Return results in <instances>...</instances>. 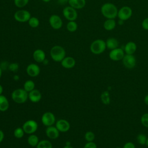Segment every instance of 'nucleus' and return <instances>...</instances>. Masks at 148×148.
Segmentation results:
<instances>
[{
    "instance_id": "49",
    "label": "nucleus",
    "mask_w": 148,
    "mask_h": 148,
    "mask_svg": "<svg viewBox=\"0 0 148 148\" xmlns=\"http://www.w3.org/2000/svg\"><path fill=\"white\" fill-rule=\"evenodd\" d=\"M116 148H121V147H116Z\"/></svg>"
},
{
    "instance_id": "13",
    "label": "nucleus",
    "mask_w": 148,
    "mask_h": 148,
    "mask_svg": "<svg viewBox=\"0 0 148 148\" xmlns=\"http://www.w3.org/2000/svg\"><path fill=\"white\" fill-rule=\"evenodd\" d=\"M26 71L27 74L29 76L34 77H36L39 75L40 69L39 66L37 64L32 63L27 66L26 68Z\"/></svg>"
},
{
    "instance_id": "44",
    "label": "nucleus",
    "mask_w": 148,
    "mask_h": 148,
    "mask_svg": "<svg viewBox=\"0 0 148 148\" xmlns=\"http://www.w3.org/2000/svg\"><path fill=\"white\" fill-rule=\"evenodd\" d=\"M2 92H3V87H2V86L0 84V95L2 94Z\"/></svg>"
},
{
    "instance_id": "9",
    "label": "nucleus",
    "mask_w": 148,
    "mask_h": 148,
    "mask_svg": "<svg viewBox=\"0 0 148 148\" xmlns=\"http://www.w3.org/2000/svg\"><path fill=\"white\" fill-rule=\"evenodd\" d=\"M41 121L42 124L46 127L51 126L56 123V117L52 112H46L42 114Z\"/></svg>"
},
{
    "instance_id": "4",
    "label": "nucleus",
    "mask_w": 148,
    "mask_h": 148,
    "mask_svg": "<svg viewBox=\"0 0 148 148\" xmlns=\"http://www.w3.org/2000/svg\"><path fill=\"white\" fill-rule=\"evenodd\" d=\"M106 48V42L102 39H96L90 45V49L92 53L98 55L103 53Z\"/></svg>"
},
{
    "instance_id": "1",
    "label": "nucleus",
    "mask_w": 148,
    "mask_h": 148,
    "mask_svg": "<svg viewBox=\"0 0 148 148\" xmlns=\"http://www.w3.org/2000/svg\"><path fill=\"white\" fill-rule=\"evenodd\" d=\"M101 12L102 16L106 19H114L116 17H117L118 9L114 4L107 2L102 5L101 8Z\"/></svg>"
},
{
    "instance_id": "34",
    "label": "nucleus",
    "mask_w": 148,
    "mask_h": 148,
    "mask_svg": "<svg viewBox=\"0 0 148 148\" xmlns=\"http://www.w3.org/2000/svg\"><path fill=\"white\" fill-rule=\"evenodd\" d=\"M140 121L144 127L148 128V113H145L142 116Z\"/></svg>"
},
{
    "instance_id": "36",
    "label": "nucleus",
    "mask_w": 148,
    "mask_h": 148,
    "mask_svg": "<svg viewBox=\"0 0 148 148\" xmlns=\"http://www.w3.org/2000/svg\"><path fill=\"white\" fill-rule=\"evenodd\" d=\"M83 148H97V145L94 142H87Z\"/></svg>"
},
{
    "instance_id": "42",
    "label": "nucleus",
    "mask_w": 148,
    "mask_h": 148,
    "mask_svg": "<svg viewBox=\"0 0 148 148\" xmlns=\"http://www.w3.org/2000/svg\"><path fill=\"white\" fill-rule=\"evenodd\" d=\"M124 21H123V20H120V19H119L117 23H118L119 25H123V24H124Z\"/></svg>"
},
{
    "instance_id": "23",
    "label": "nucleus",
    "mask_w": 148,
    "mask_h": 148,
    "mask_svg": "<svg viewBox=\"0 0 148 148\" xmlns=\"http://www.w3.org/2000/svg\"><path fill=\"white\" fill-rule=\"evenodd\" d=\"M9 107V102L7 98L3 95H0V111L5 112Z\"/></svg>"
},
{
    "instance_id": "26",
    "label": "nucleus",
    "mask_w": 148,
    "mask_h": 148,
    "mask_svg": "<svg viewBox=\"0 0 148 148\" xmlns=\"http://www.w3.org/2000/svg\"><path fill=\"white\" fill-rule=\"evenodd\" d=\"M101 99L102 102L105 105H109L110 102V94L108 91H103L101 95Z\"/></svg>"
},
{
    "instance_id": "14",
    "label": "nucleus",
    "mask_w": 148,
    "mask_h": 148,
    "mask_svg": "<svg viewBox=\"0 0 148 148\" xmlns=\"http://www.w3.org/2000/svg\"><path fill=\"white\" fill-rule=\"evenodd\" d=\"M56 127L60 132H66L70 129V124L66 120L60 119L56 121Z\"/></svg>"
},
{
    "instance_id": "50",
    "label": "nucleus",
    "mask_w": 148,
    "mask_h": 148,
    "mask_svg": "<svg viewBox=\"0 0 148 148\" xmlns=\"http://www.w3.org/2000/svg\"><path fill=\"white\" fill-rule=\"evenodd\" d=\"M68 1H69V0H68Z\"/></svg>"
},
{
    "instance_id": "20",
    "label": "nucleus",
    "mask_w": 148,
    "mask_h": 148,
    "mask_svg": "<svg viewBox=\"0 0 148 148\" xmlns=\"http://www.w3.org/2000/svg\"><path fill=\"white\" fill-rule=\"evenodd\" d=\"M136 49L137 46L136 43L132 41H130L125 44L124 51L127 54H134L136 51Z\"/></svg>"
},
{
    "instance_id": "24",
    "label": "nucleus",
    "mask_w": 148,
    "mask_h": 148,
    "mask_svg": "<svg viewBox=\"0 0 148 148\" xmlns=\"http://www.w3.org/2000/svg\"><path fill=\"white\" fill-rule=\"evenodd\" d=\"M27 142L29 146L32 147H36L39 140L37 135L32 134H30V135L28 137Z\"/></svg>"
},
{
    "instance_id": "2",
    "label": "nucleus",
    "mask_w": 148,
    "mask_h": 148,
    "mask_svg": "<svg viewBox=\"0 0 148 148\" xmlns=\"http://www.w3.org/2000/svg\"><path fill=\"white\" fill-rule=\"evenodd\" d=\"M50 54L52 60L56 62H61L66 57L65 49L60 45H55L52 47Z\"/></svg>"
},
{
    "instance_id": "15",
    "label": "nucleus",
    "mask_w": 148,
    "mask_h": 148,
    "mask_svg": "<svg viewBox=\"0 0 148 148\" xmlns=\"http://www.w3.org/2000/svg\"><path fill=\"white\" fill-rule=\"evenodd\" d=\"M45 132L46 136L51 139H56L58 138L60 135V131L56 126L54 127L53 125L47 127Z\"/></svg>"
},
{
    "instance_id": "30",
    "label": "nucleus",
    "mask_w": 148,
    "mask_h": 148,
    "mask_svg": "<svg viewBox=\"0 0 148 148\" xmlns=\"http://www.w3.org/2000/svg\"><path fill=\"white\" fill-rule=\"evenodd\" d=\"M24 134H25V132H24V130L23 129L22 127H20L16 128L14 130V132H13L14 137L16 138H18V139H20V138H23L24 136Z\"/></svg>"
},
{
    "instance_id": "33",
    "label": "nucleus",
    "mask_w": 148,
    "mask_h": 148,
    "mask_svg": "<svg viewBox=\"0 0 148 148\" xmlns=\"http://www.w3.org/2000/svg\"><path fill=\"white\" fill-rule=\"evenodd\" d=\"M84 138L87 142H93L95 139V134L92 131H87L84 135Z\"/></svg>"
},
{
    "instance_id": "43",
    "label": "nucleus",
    "mask_w": 148,
    "mask_h": 148,
    "mask_svg": "<svg viewBox=\"0 0 148 148\" xmlns=\"http://www.w3.org/2000/svg\"><path fill=\"white\" fill-rule=\"evenodd\" d=\"M13 79H14V80L17 81V80L19 79V76H18V75H14V77H13Z\"/></svg>"
},
{
    "instance_id": "27",
    "label": "nucleus",
    "mask_w": 148,
    "mask_h": 148,
    "mask_svg": "<svg viewBox=\"0 0 148 148\" xmlns=\"http://www.w3.org/2000/svg\"><path fill=\"white\" fill-rule=\"evenodd\" d=\"M66 29L70 32H74L77 29V24L75 21H69L66 24Z\"/></svg>"
},
{
    "instance_id": "28",
    "label": "nucleus",
    "mask_w": 148,
    "mask_h": 148,
    "mask_svg": "<svg viewBox=\"0 0 148 148\" xmlns=\"http://www.w3.org/2000/svg\"><path fill=\"white\" fill-rule=\"evenodd\" d=\"M36 148H53V146L51 143L48 140H42L39 142Z\"/></svg>"
},
{
    "instance_id": "18",
    "label": "nucleus",
    "mask_w": 148,
    "mask_h": 148,
    "mask_svg": "<svg viewBox=\"0 0 148 148\" xmlns=\"http://www.w3.org/2000/svg\"><path fill=\"white\" fill-rule=\"evenodd\" d=\"M32 57L36 62L39 63L43 62L46 59V54L43 50L38 49L34 51Z\"/></svg>"
},
{
    "instance_id": "16",
    "label": "nucleus",
    "mask_w": 148,
    "mask_h": 148,
    "mask_svg": "<svg viewBox=\"0 0 148 148\" xmlns=\"http://www.w3.org/2000/svg\"><path fill=\"white\" fill-rule=\"evenodd\" d=\"M61 64L62 67L66 69H71L75 66L76 64L75 60L70 56L65 57L61 61Z\"/></svg>"
},
{
    "instance_id": "38",
    "label": "nucleus",
    "mask_w": 148,
    "mask_h": 148,
    "mask_svg": "<svg viewBox=\"0 0 148 148\" xmlns=\"http://www.w3.org/2000/svg\"><path fill=\"white\" fill-rule=\"evenodd\" d=\"M123 148H135V145L132 142H128L124 144Z\"/></svg>"
},
{
    "instance_id": "19",
    "label": "nucleus",
    "mask_w": 148,
    "mask_h": 148,
    "mask_svg": "<svg viewBox=\"0 0 148 148\" xmlns=\"http://www.w3.org/2000/svg\"><path fill=\"white\" fill-rule=\"evenodd\" d=\"M70 6L75 9H81L83 8L86 4V0H69L68 2Z\"/></svg>"
},
{
    "instance_id": "3",
    "label": "nucleus",
    "mask_w": 148,
    "mask_h": 148,
    "mask_svg": "<svg viewBox=\"0 0 148 148\" xmlns=\"http://www.w3.org/2000/svg\"><path fill=\"white\" fill-rule=\"evenodd\" d=\"M12 99L17 103H23L28 98V92L24 88H17L14 90L11 95Z\"/></svg>"
},
{
    "instance_id": "32",
    "label": "nucleus",
    "mask_w": 148,
    "mask_h": 148,
    "mask_svg": "<svg viewBox=\"0 0 148 148\" xmlns=\"http://www.w3.org/2000/svg\"><path fill=\"white\" fill-rule=\"evenodd\" d=\"M29 0H14V3L15 6L19 8H22L25 6Z\"/></svg>"
},
{
    "instance_id": "6",
    "label": "nucleus",
    "mask_w": 148,
    "mask_h": 148,
    "mask_svg": "<svg viewBox=\"0 0 148 148\" xmlns=\"http://www.w3.org/2000/svg\"><path fill=\"white\" fill-rule=\"evenodd\" d=\"M31 15L29 11L21 9L16 11L14 14V18L18 22L25 23L29 20Z\"/></svg>"
},
{
    "instance_id": "46",
    "label": "nucleus",
    "mask_w": 148,
    "mask_h": 148,
    "mask_svg": "<svg viewBox=\"0 0 148 148\" xmlns=\"http://www.w3.org/2000/svg\"><path fill=\"white\" fill-rule=\"evenodd\" d=\"M2 69L0 68V78H1V76H2Z\"/></svg>"
},
{
    "instance_id": "17",
    "label": "nucleus",
    "mask_w": 148,
    "mask_h": 148,
    "mask_svg": "<svg viewBox=\"0 0 148 148\" xmlns=\"http://www.w3.org/2000/svg\"><path fill=\"white\" fill-rule=\"evenodd\" d=\"M28 98L32 102H38L42 98L41 92L35 88L28 92Z\"/></svg>"
},
{
    "instance_id": "25",
    "label": "nucleus",
    "mask_w": 148,
    "mask_h": 148,
    "mask_svg": "<svg viewBox=\"0 0 148 148\" xmlns=\"http://www.w3.org/2000/svg\"><path fill=\"white\" fill-rule=\"evenodd\" d=\"M35 84L31 80H28L25 82L24 83V89L28 92L31 91L34 89H35Z\"/></svg>"
},
{
    "instance_id": "21",
    "label": "nucleus",
    "mask_w": 148,
    "mask_h": 148,
    "mask_svg": "<svg viewBox=\"0 0 148 148\" xmlns=\"http://www.w3.org/2000/svg\"><path fill=\"white\" fill-rule=\"evenodd\" d=\"M105 42H106V47L110 50L116 49L119 47V41L117 40V39L113 37H110L108 38L105 41Z\"/></svg>"
},
{
    "instance_id": "7",
    "label": "nucleus",
    "mask_w": 148,
    "mask_h": 148,
    "mask_svg": "<svg viewBox=\"0 0 148 148\" xmlns=\"http://www.w3.org/2000/svg\"><path fill=\"white\" fill-rule=\"evenodd\" d=\"M62 14L68 21H75L77 18V12L76 9L70 6H66L63 9Z\"/></svg>"
},
{
    "instance_id": "31",
    "label": "nucleus",
    "mask_w": 148,
    "mask_h": 148,
    "mask_svg": "<svg viewBox=\"0 0 148 148\" xmlns=\"http://www.w3.org/2000/svg\"><path fill=\"white\" fill-rule=\"evenodd\" d=\"M147 139V138L146 135L143 134H139V135H138V136L136 137L137 142L140 145H146Z\"/></svg>"
},
{
    "instance_id": "29",
    "label": "nucleus",
    "mask_w": 148,
    "mask_h": 148,
    "mask_svg": "<svg viewBox=\"0 0 148 148\" xmlns=\"http://www.w3.org/2000/svg\"><path fill=\"white\" fill-rule=\"evenodd\" d=\"M28 25L31 28H37L39 25L40 21L39 19L36 17H31V18L28 21Z\"/></svg>"
},
{
    "instance_id": "11",
    "label": "nucleus",
    "mask_w": 148,
    "mask_h": 148,
    "mask_svg": "<svg viewBox=\"0 0 148 148\" xmlns=\"http://www.w3.org/2000/svg\"><path fill=\"white\" fill-rule=\"evenodd\" d=\"M122 61L124 66L128 69L134 68L136 63V58L133 54H125L122 59Z\"/></svg>"
},
{
    "instance_id": "47",
    "label": "nucleus",
    "mask_w": 148,
    "mask_h": 148,
    "mask_svg": "<svg viewBox=\"0 0 148 148\" xmlns=\"http://www.w3.org/2000/svg\"><path fill=\"white\" fill-rule=\"evenodd\" d=\"M51 0H42V1H43L44 2H50Z\"/></svg>"
},
{
    "instance_id": "40",
    "label": "nucleus",
    "mask_w": 148,
    "mask_h": 148,
    "mask_svg": "<svg viewBox=\"0 0 148 148\" xmlns=\"http://www.w3.org/2000/svg\"><path fill=\"white\" fill-rule=\"evenodd\" d=\"M58 3L61 5L62 4H65L66 2H68V0H58Z\"/></svg>"
},
{
    "instance_id": "45",
    "label": "nucleus",
    "mask_w": 148,
    "mask_h": 148,
    "mask_svg": "<svg viewBox=\"0 0 148 148\" xmlns=\"http://www.w3.org/2000/svg\"><path fill=\"white\" fill-rule=\"evenodd\" d=\"M63 148H73V147L71 145H65Z\"/></svg>"
},
{
    "instance_id": "10",
    "label": "nucleus",
    "mask_w": 148,
    "mask_h": 148,
    "mask_svg": "<svg viewBox=\"0 0 148 148\" xmlns=\"http://www.w3.org/2000/svg\"><path fill=\"white\" fill-rule=\"evenodd\" d=\"M124 55L125 52L124 50L119 47L111 50L109 53V57L110 59L114 61L122 60Z\"/></svg>"
},
{
    "instance_id": "22",
    "label": "nucleus",
    "mask_w": 148,
    "mask_h": 148,
    "mask_svg": "<svg viewBox=\"0 0 148 148\" xmlns=\"http://www.w3.org/2000/svg\"><path fill=\"white\" fill-rule=\"evenodd\" d=\"M103 28L106 31H112L116 28V21L114 19L107 18L103 23Z\"/></svg>"
},
{
    "instance_id": "12",
    "label": "nucleus",
    "mask_w": 148,
    "mask_h": 148,
    "mask_svg": "<svg viewBox=\"0 0 148 148\" xmlns=\"http://www.w3.org/2000/svg\"><path fill=\"white\" fill-rule=\"evenodd\" d=\"M49 22L51 27L54 29H60L63 24L61 18L57 14L51 15L49 19Z\"/></svg>"
},
{
    "instance_id": "39",
    "label": "nucleus",
    "mask_w": 148,
    "mask_h": 148,
    "mask_svg": "<svg viewBox=\"0 0 148 148\" xmlns=\"http://www.w3.org/2000/svg\"><path fill=\"white\" fill-rule=\"evenodd\" d=\"M4 136H5V135L3 132L1 130H0V143L3 141L4 139Z\"/></svg>"
},
{
    "instance_id": "5",
    "label": "nucleus",
    "mask_w": 148,
    "mask_h": 148,
    "mask_svg": "<svg viewBox=\"0 0 148 148\" xmlns=\"http://www.w3.org/2000/svg\"><path fill=\"white\" fill-rule=\"evenodd\" d=\"M38 125L37 122L34 120H29L26 121L22 126L24 132L29 135L34 134L38 130Z\"/></svg>"
},
{
    "instance_id": "41",
    "label": "nucleus",
    "mask_w": 148,
    "mask_h": 148,
    "mask_svg": "<svg viewBox=\"0 0 148 148\" xmlns=\"http://www.w3.org/2000/svg\"><path fill=\"white\" fill-rule=\"evenodd\" d=\"M144 101H145V103L148 106V94L145 96V99H144Z\"/></svg>"
},
{
    "instance_id": "35",
    "label": "nucleus",
    "mask_w": 148,
    "mask_h": 148,
    "mask_svg": "<svg viewBox=\"0 0 148 148\" xmlns=\"http://www.w3.org/2000/svg\"><path fill=\"white\" fill-rule=\"evenodd\" d=\"M18 68H19L18 64L17 63H15V62L10 64L8 66V69L10 71H12L13 72H15L17 71L18 69Z\"/></svg>"
},
{
    "instance_id": "48",
    "label": "nucleus",
    "mask_w": 148,
    "mask_h": 148,
    "mask_svg": "<svg viewBox=\"0 0 148 148\" xmlns=\"http://www.w3.org/2000/svg\"><path fill=\"white\" fill-rule=\"evenodd\" d=\"M146 146L148 147V138H147V141H146Z\"/></svg>"
},
{
    "instance_id": "37",
    "label": "nucleus",
    "mask_w": 148,
    "mask_h": 148,
    "mask_svg": "<svg viewBox=\"0 0 148 148\" xmlns=\"http://www.w3.org/2000/svg\"><path fill=\"white\" fill-rule=\"evenodd\" d=\"M142 27L143 29L148 31V17L145 18L142 22Z\"/></svg>"
},
{
    "instance_id": "8",
    "label": "nucleus",
    "mask_w": 148,
    "mask_h": 148,
    "mask_svg": "<svg viewBox=\"0 0 148 148\" xmlns=\"http://www.w3.org/2000/svg\"><path fill=\"white\" fill-rule=\"evenodd\" d=\"M132 14V9L128 6H124L121 8L119 10H118L117 17L119 19L122 20L123 21L128 20L131 18Z\"/></svg>"
}]
</instances>
